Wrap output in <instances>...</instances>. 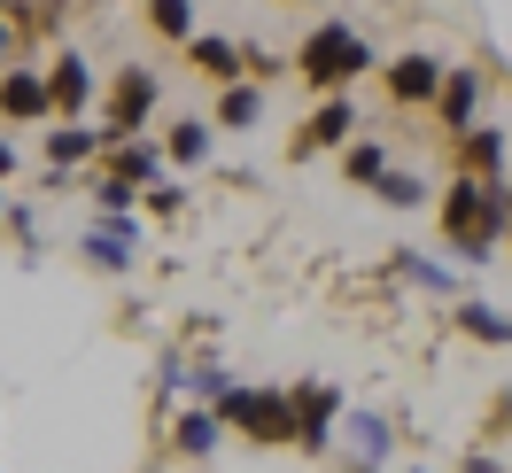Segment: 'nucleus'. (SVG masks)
<instances>
[{"instance_id": "nucleus-13", "label": "nucleus", "mask_w": 512, "mask_h": 473, "mask_svg": "<svg viewBox=\"0 0 512 473\" xmlns=\"http://www.w3.org/2000/svg\"><path fill=\"white\" fill-rule=\"evenodd\" d=\"M218 442H225V419L210 404H187L179 419H171V450L194 458V466H202V458H218Z\"/></svg>"}, {"instance_id": "nucleus-8", "label": "nucleus", "mask_w": 512, "mask_h": 473, "mask_svg": "<svg viewBox=\"0 0 512 473\" xmlns=\"http://www.w3.org/2000/svg\"><path fill=\"white\" fill-rule=\"evenodd\" d=\"M443 70L450 63H435V55H396V63L381 70V86H388V101H396V109H435V101H443Z\"/></svg>"}, {"instance_id": "nucleus-14", "label": "nucleus", "mask_w": 512, "mask_h": 473, "mask_svg": "<svg viewBox=\"0 0 512 473\" xmlns=\"http://www.w3.org/2000/svg\"><path fill=\"white\" fill-rule=\"evenodd\" d=\"M342 442H350L357 466H388V450H396V419H388V411H350V419H342Z\"/></svg>"}, {"instance_id": "nucleus-6", "label": "nucleus", "mask_w": 512, "mask_h": 473, "mask_svg": "<svg viewBox=\"0 0 512 473\" xmlns=\"http://www.w3.org/2000/svg\"><path fill=\"white\" fill-rule=\"evenodd\" d=\"M350 140H357V109H350V94H334V101H311V117L295 125L288 156L311 163V156H326V148H350Z\"/></svg>"}, {"instance_id": "nucleus-5", "label": "nucleus", "mask_w": 512, "mask_h": 473, "mask_svg": "<svg viewBox=\"0 0 512 473\" xmlns=\"http://www.w3.org/2000/svg\"><path fill=\"white\" fill-rule=\"evenodd\" d=\"M288 404H295V419H303V435H295V450H334V427L350 419V404H342V388L334 380H295L288 388Z\"/></svg>"}, {"instance_id": "nucleus-29", "label": "nucleus", "mask_w": 512, "mask_h": 473, "mask_svg": "<svg viewBox=\"0 0 512 473\" xmlns=\"http://www.w3.org/2000/svg\"><path fill=\"white\" fill-rule=\"evenodd\" d=\"M0 179H16V140L0 132Z\"/></svg>"}, {"instance_id": "nucleus-34", "label": "nucleus", "mask_w": 512, "mask_h": 473, "mask_svg": "<svg viewBox=\"0 0 512 473\" xmlns=\"http://www.w3.org/2000/svg\"><path fill=\"white\" fill-rule=\"evenodd\" d=\"M404 473H435V466H404Z\"/></svg>"}, {"instance_id": "nucleus-28", "label": "nucleus", "mask_w": 512, "mask_h": 473, "mask_svg": "<svg viewBox=\"0 0 512 473\" xmlns=\"http://www.w3.org/2000/svg\"><path fill=\"white\" fill-rule=\"evenodd\" d=\"M458 473H505V466H497L489 450H474V458H466V466H458Z\"/></svg>"}, {"instance_id": "nucleus-23", "label": "nucleus", "mask_w": 512, "mask_h": 473, "mask_svg": "<svg viewBox=\"0 0 512 473\" xmlns=\"http://www.w3.org/2000/svg\"><path fill=\"white\" fill-rule=\"evenodd\" d=\"M140 16H148V32H163V39H179V47H194V0H148Z\"/></svg>"}, {"instance_id": "nucleus-24", "label": "nucleus", "mask_w": 512, "mask_h": 473, "mask_svg": "<svg viewBox=\"0 0 512 473\" xmlns=\"http://www.w3.org/2000/svg\"><path fill=\"white\" fill-rule=\"evenodd\" d=\"M427 194H435V187H427L419 171H388V179H381V202H388V210H427Z\"/></svg>"}, {"instance_id": "nucleus-10", "label": "nucleus", "mask_w": 512, "mask_h": 473, "mask_svg": "<svg viewBox=\"0 0 512 473\" xmlns=\"http://www.w3.org/2000/svg\"><path fill=\"white\" fill-rule=\"evenodd\" d=\"M47 94H55V117H63V125H78V117L94 109V63H86L78 47H70V55H55V63H47Z\"/></svg>"}, {"instance_id": "nucleus-33", "label": "nucleus", "mask_w": 512, "mask_h": 473, "mask_svg": "<svg viewBox=\"0 0 512 473\" xmlns=\"http://www.w3.org/2000/svg\"><path fill=\"white\" fill-rule=\"evenodd\" d=\"M505 210H512V171H505Z\"/></svg>"}, {"instance_id": "nucleus-1", "label": "nucleus", "mask_w": 512, "mask_h": 473, "mask_svg": "<svg viewBox=\"0 0 512 473\" xmlns=\"http://www.w3.org/2000/svg\"><path fill=\"white\" fill-rule=\"evenodd\" d=\"M443 241L466 256V264H497V249L512 241L505 187H489V179H466V171H450V187H443Z\"/></svg>"}, {"instance_id": "nucleus-17", "label": "nucleus", "mask_w": 512, "mask_h": 473, "mask_svg": "<svg viewBox=\"0 0 512 473\" xmlns=\"http://www.w3.org/2000/svg\"><path fill=\"white\" fill-rule=\"evenodd\" d=\"M210 148H218V117H171V125H163V156L171 163H194V171H202Z\"/></svg>"}, {"instance_id": "nucleus-18", "label": "nucleus", "mask_w": 512, "mask_h": 473, "mask_svg": "<svg viewBox=\"0 0 512 473\" xmlns=\"http://www.w3.org/2000/svg\"><path fill=\"white\" fill-rule=\"evenodd\" d=\"M94 156H109V132H101V125H55V132H47V163H55V171L94 163Z\"/></svg>"}, {"instance_id": "nucleus-21", "label": "nucleus", "mask_w": 512, "mask_h": 473, "mask_svg": "<svg viewBox=\"0 0 512 473\" xmlns=\"http://www.w3.org/2000/svg\"><path fill=\"white\" fill-rule=\"evenodd\" d=\"M396 280H412V287H427V295H458V272L450 264H435V256H419V249H396Z\"/></svg>"}, {"instance_id": "nucleus-2", "label": "nucleus", "mask_w": 512, "mask_h": 473, "mask_svg": "<svg viewBox=\"0 0 512 473\" xmlns=\"http://www.w3.org/2000/svg\"><path fill=\"white\" fill-rule=\"evenodd\" d=\"M365 70H373V47H365V32H357V24H342V16H319V24H311V39L295 47V78H303L319 101L350 94Z\"/></svg>"}, {"instance_id": "nucleus-20", "label": "nucleus", "mask_w": 512, "mask_h": 473, "mask_svg": "<svg viewBox=\"0 0 512 473\" xmlns=\"http://www.w3.org/2000/svg\"><path fill=\"white\" fill-rule=\"evenodd\" d=\"M249 125H264V86L241 78V86H225V94H218V132H249Z\"/></svg>"}, {"instance_id": "nucleus-19", "label": "nucleus", "mask_w": 512, "mask_h": 473, "mask_svg": "<svg viewBox=\"0 0 512 473\" xmlns=\"http://www.w3.org/2000/svg\"><path fill=\"white\" fill-rule=\"evenodd\" d=\"M388 171H396V156H388V140H373V132H357L350 148H342V179L350 187H381Z\"/></svg>"}, {"instance_id": "nucleus-11", "label": "nucleus", "mask_w": 512, "mask_h": 473, "mask_svg": "<svg viewBox=\"0 0 512 473\" xmlns=\"http://www.w3.org/2000/svg\"><path fill=\"white\" fill-rule=\"evenodd\" d=\"M187 63H194V78H210V86H241L249 78V55H241V39H218V32H194V47H187Z\"/></svg>"}, {"instance_id": "nucleus-30", "label": "nucleus", "mask_w": 512, "mask_h": 473, "mask_svg": "<svg viewBox=\"0 0 512 473\" xmlns=\"http://www.w3.org/2000/svg\"><path fill=\"white\" fill-rule=\"evenodd\" d=\"M8 210H16V202H8V179H0V225H8Z\"/></svg>"}, {"instance_id": "nucleus-7", "label": "nucleus", "mask_w": 512, "mask_h": 473, "mask_svg": "<svg viewBox=\"0 0 512 473\" xmlns=\"http://www.w3.org/2000/svg\"><path fill=\"white\" fill-rule=\"evenodd\" d=\"M78 256H86L94 272H109V280H125L132 264H140V210H132V218H94V233L78 241Z\"/></svg>"}, {"instance_id": "nucleus-31", "label": "nucleus", "mask_w": 512, "mask_h": 473, "mask_svg": "<svg viewBox=\"0 0 512 473\" xmlns=\"http://www.w3.org/2000/svg\"><path fill=\"white\" fill-rule=\"evenodd\" d=\"M342 473H381V466H357V458H350V466H342Z\"/></svg>"}, {"instance_id": "nucleus-26", "label": "nucleus", "mask_w": 512, "mask_h": 473, "mask_svg": "<svg viewBox=\"0 0 512 473\" xmlns=\"http://www.w3.org/2000/svg\"><path fill=\"white\" fill-rule=\"evenodd\" d=\"M140 210H148V218H179V210H187V187H179V179H163V187L140 194Z\"/></svg>"}, {"instance_id": "nucleus-22", "label": "nucleus", "mask_w": 512, "mask_h": 473, "mask_svg": "<svg viewBox=\"0 0 512 473\" xmlns=\"http://www.w3.org/2000/svg\"><path fill=\"white\" fill-rule=\"evenodd\" d=\"M458 326H466L474 342H489V349L512 342V311H497V303H458Z\"/></svg>"}, {"instance_id": "nucleus-32", "label": "nucleus", "mask_w": 512, "mask_h": 473, "mask_svg": "<svg viewBox=\"0 0 512 473\" xmlns=\"http://www.w3.org/2000/svg\"><path fill=\"white\" fill-rule=\"evenodd\" d=\"M288 8H326V0H288Z\"/></svg>"}, {"instance_id": "nucleus-3", "label": "nucleus", "mask_w": 512, "mask_h": 473, "mask_svg": "<svg viewBox=\"0 0 512 473\" xmlns=\"http://www.w3.org/2000/svg\"><path fill=\"white\" fill-rule=\"evenodd\" d=\"M218 419H225V427H241L256 450H295V435H303L288 388H249V380H233V388L218 396Z\"/></svg>"}, {"instance_id": "nucleus-12", "label": "nucleus", "mask_w": 512, "mask_h": 473, "mask_svg": "<svg viewBox=\"0 0 512 473\" xmlns=\"http://www.w3.org/2000/svg\"><path fill=\"white\" fill-rule=\"evenodd\" d=\"M0 117H8V125H39V117H55L47 70H8V78H0Z\"/></svg>"}, {"instance_id": "nucleus-15", "label": "nucleus", "mask_w": 512, "mask_h": 473, "mask_svg": "<svg viewBox=\"0 0 512 473\" xmlns=\"http://www.w3.org/2000/svg\"><path fill=\"white\" fill-rule=\"evenodd\" d=\"M458 171H466V179H489V187H505V132H497V125L458 132Z\"/></svg>"}, {"instance_id": "nucleus-25", "label": "nucleus", "mask_w": 512, "mask_h": 473, "mask_svg": "<svg viewBox=\"0 0 512 473\" xmlns=\"http://www.w3.org/2000/svg\"><path fill=\"white\" fill-rule=\"evenodd\" d=\"M249 55V78L256 86H272V78H295V55H272V47H241Z\"/></svg>"}, {"instance_id": "nucleus-16", "label": "nucleus", "mask_w": 512, "mask_h": 473, "mask_svg": "<svg viewBox=\"0 0 512 473\" xmlns=\"http://www.w3.org/2000/svg\"><path fill=\"white\" fill-rule=\"evenodd\" d=\"M163 163L171 156H163L156 140H117V148H109V179H125V187L148 194V187H163Z\"/></svg>"}, {"instance_id": "nucleus-9", "label": "nucleus", "mask_w": 512, "mask_h": 473, "mask_svg": "<svg viewBox=\"0 0 512 473\" xmlns=\"http://www.w3.org/2000/svg\"><path fill=\"white\" fill-rule=\"evenodd\" d=\"M481 94H489V70H474V63H450L443 70V101H435V117H443L450 140L481 125Z\"/></svg>"}, {"instance_id": "nucleus-27", "label": "nucleus", "mask_w": 512, "mask_h": 473, "mask_svg": "<svg viewBox=\"0 0 512 473\" xmlns=\"http://www.w3.org/2000/svg\"><path fill=\"white\" fill-rule=\"evenodd\" d=\"M8 233H16L24 249H32V241H39V218H32V202H16V210H8Z\"/></svg>"}, {"instance_id": "nucleus-4", "label": "nucleus", "mask_w": 512, "mask_h": 473, "mask_svg": "<svg viewBox=\"0 0 512 473\" xmlns=\"http://www.w3.org/2000/svg\"><path fill=\"white\" fill-rule=\"evenodd\" d=\"M156 101H163V78L148 63H125V70H117V78H109V117H101L109 148H117V140H140L148 117H156Z\"/></svg>"}]
</instances>
